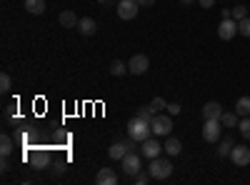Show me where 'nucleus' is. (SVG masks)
Instances as JSON below:
<instances>
[{
    "label": "nucleus",
    "mask_w": 250,
    "mask_h": 185,
    "mask_svg": "<svg viewBox=\"0 0 250 185\" xmlns=\"http://www.w3.org/2000/svg\"><path fill=\"white\" fill-rule=\"evenodd\" d=\"M120 165H123V173H125V175H130V178H133L135 173L143 170V165H140V155H138L135 150H130L128 155H125V158L120 160Z\"/></svg>",
    "instance_id": "4"
},
{
    "label": "nucleus",
    "mask_w": 250,
    "mask_h": 185,
    "mask_svg": "<svg viewBox=\"0 0 250 185\" xmlns=\"http://www.w3.org/2000/svg\"><path fill=\"white\" fill-rule=\"evenodd\" d=\"M220 128H223L220 120H205V125H203V138H205L208 143H220Z\"/></svg>",
    "instance_id": "8"
},
{
    "label": "nucleus",
    "mask_w": 250,
    "mask_h": 185,
    "mask_svg": "<svg viewBox=\"0 0 250 185\" xmlns=\"http://www.w3.org/2000/svg\"><path fill=\"white\" fill-rule=\"evenodd\" d=\"M58 20H60V25H62V28H78V23H80V18H78L73 10H62Z\"/></svg>",
    "instance_id": "14"
},
{
    "label": "nucleus",
    "mask_w": 250,
    "mask_h": 185,
    "mask_svg": "<svg viewBox=\"0 0 250 185\" xmlns=\"http://www.w3.org/2000/svg\"><path fill=\"white\" fill-rule=\"evenodd\" d=\"M230 150H233V140L230 138H223L220 145H218V155L220 158H230Z\"/></svg>",
    "instance_id": "21"
},
{
    "label": "nucleus",
    "mask_w": 250,
    "mask_h": 185,
    "mask_svg": "<svg viewBox=\"0 0 250 185\" xmlns=\"http://www.w3.org/2000/svg\"><path fill=\"white\" fill-rule=\"evenodd\" d=\"M110 73L120 78V75H125V73H130V70H128V65H125L123 60H113V65H110Z\"/></svg>",
    "instance_id": "23"
},
{
    "label": "nucleus",
    "mask_w": 250,
    "mask_h": 185,
    "mask_svg": "<svg viewBox=\"0 0 250 185\" xmlns=\"http://www.w3.org/2000/svg\"><path fill=\"white\" fill-rule=\"evenodd\" d=\"M238 33H240V35H245V38H250V18L238 20Z\"/></svg>",
    "instance_id": "26"
},
{
    "label": "nucleus",
    "mask_w": 250,
    "mask_h": 185,
    "mask_svg": "<svg viewBox=\"0 0 250 185\" xmlns=\"http://www.w3.org/2000/svg\"><path fill=\"white\" fill-rule=\"evenodd\" d=\"M235 113H238V118H248V115H250V98H248V95L238 98V103H235Z\"/></svg>",
    "instance_id": "19"
},
{
    "label": "nucleus",
    "mask_w": 250,
    "mask_h": 185,
    "mask_svg": "<svg viewBox=\"0 0 250 185\" xmlns=\"http://www.w3.org/2000/svg\"><path fill=\"white\" fill-rule=\"evenodd\" d=\"M238 33V20L233 18H223L220 20V25H218V38L220 40H233Z\"/></svg>",
    "instance_id": "6"
},
{
    "label": "nucleus",
    "mask_w": 250,
    "mask_h": 185,
    "mask_svg": "<svg viewBox=\"0 0 250 185\" xmlns=\"http://www.w3.org/2000/svg\"><path fill=\"white\" fill-rule=\"evenodd\" d=\"M148 173L153 180H168L173 175V163L168 158H153L148 165Z\"/></svg>",
    "instance_id": "1"
},
{
    "label": "nucleus",
    "mask_w": 250,
    "mask_h": 185,
    "mask_svg": "<svg viewBox=\"0 0 250 185\" xmlns=\"http://www.w3.org/2000/svg\"><path fill=\"white\" fill-rule=\"evenodd\" d=\"M165 110H168L170 115H178V113H180V105H178V103H168V105H165Z\"/></svg>",
    "instance_id": "31"
},
{
    "label": "nucleus",
    "mask_w": 250,
    "mask_h": 185,
    "mask_svg": "<svg viewBox=\"0 0 250 185\" xmlns=\"http://www.w3.org/2000/svg\"><path fill=\"white\" fill-rule=\"evenodd\" d=\"M10 88H13V80H10V75H8V73H3V75H0V90L8 93Z\"/></svg>",
    "instance_id": "28"
},
{
    "label": "nucleus",
    "mask_w": 250,
    "mask_h": 185,
    "mask_svg": "<svg viewBox=\"0 0 250 185\" xmlns=\"http://www.w3.org/2000/svg\"><path fill=\"white\" fill-rule=\"evenodd\" d=\"M180 3H183V5H193V3H195V0H180Z\"/></svg>",
    "instance_id": "35"
},
{
    "label": "nucleus",
    "mask_w": 250,
    "mask_h": 185,
    "mask_svg": "<svg viewBox=\"0 0 250 185\" xmlns=\"http://www.w3.org/2000/svg\"><path fill=\"white\" fill-rule=\"evenodd\" d=\"M140 8H148V5H155V0H138Z\"/></svg>",
    "instance_id": "33"
},
{
    "label": "nucleus",
    "mask_w": 250,
    "mask_h": 185,
    "mask_svg": "<svg viewBox=\"0 0 250 185\" xmlns=\"http://www.w3.org/2000/svg\"><path fill=\"white\" fill-rule=\"evenodd\" d=\"M128 135L135 138L138 143H143V140H148V138L153 135V128H150V123H148V120L133 118V120L128 123Z\"/></svg>",
    "instance_id": "2"
},
{
    "label": "nucleus",
    "mask_w": 250,
    "mask_h": 185,
    "mask_svg": "<svg viewBox=\"0 0 250 185\" xmlns=\"http://www.w3.org/2000/svg\"><path fill=\"white\" fill-rule=\"evenodd\" d=\"M128 153H130V148L125 145V143H113V145H110V150H108V155H110L113 160H123L125 155H128Z\"/></svg>",
    "instance_id": "15"
},
{
    "label": "nucleus",
    "mask_w": 250,
    "mask_h": 185,
    "mask_svg": "<svg viewBox=\"0 0 250 185\" xmlns=\"http://www.w3.org/2000/svg\"><path fill=\"white\" fill-rule=\"evenodd\" d=\"M220 115H223V105H220V103L210 100V103H205V105H203V118L205 120H220Z\"/></svg>",
    "instance_id": "12"
},
{
    "label": "nucleus",
    "mask_w": 250,
    "mask_h": 185,
    "mask_svg": "<svg viewBox=\"0 0 250 185\" xmlns=\"http://www.w3.org/2000/svg\"><path fill=\"white\" fill-rule=\"evenodd\" d=\"M160 150H163V145L158 143V135H155V138L150 135L148 140L140 143V155H143V158H150V160H153V158L160 155Z\"/></svg>",
    "instance_id": "7"
},
{
    "label": "nucleus",
    "mask_w": 250,
    "mask_h": 185,
    "mask_svg": "<svg viewBox=\"0 0 250 185\" xmlns=\"http://www.w3.org/2000/svg\"><path fill=\"white\" fill-rule=\"evenodd\" d=\"M78 30H80L83 35H95V30H98V23H95L93 18H80Z\"/></svg>",
    "instance_id": "16"
},
{
    "label": "nucleus",
    "mask_w": 250,
    "mask_h": 185,
    "mask_svg": "<svg viewBox=\"0 0 250 185\" xmlns=\"http://www.w3.org/2000/svg\"><path fill=\"white\" fill-rule=\"evenodd\" d=\"M30 165H33L35 170L48 168V165H50V153H48V150H35V153H30Z\"/></svg>",
    "instance_id": "11"
},
{
    "label": "nucleus",
    "mask_w": 250,
    "mask_h": 185,
    "mask_svg": "<svg viewBox=\"0 0 250 185\" xmlns=\"http://www.w3.org/2000/svg\"><path fill=\"white\" fill-rule=\"evenodd\" d=\"M220 123H223L225 128H235L240 120H238V113L233 110V113H223V115H220Z\"/></svg>",
    "instance_id": "22"
},
{
    "label": "nucleus",
    "mask_w": 250,
    "mask_h": 185,
    "mask_svg": "<svg viewBox=\"0 0 250 185\" xmlns=\"http://www.w3.org/2000/svg\"><path fill=\"white\" fill-rule=\"evenodd\" d=\"M238 128H240V135H243L245 140H250V115H248V118H240Z\"/></svg>",
    "instance_id": "24"
},
{
    "label": "nucleus",
    "mask_w": 250,
    "mask_h": 185,
    "mask_svg": "<svg viewBox=\"0 0 250 185\" xmlns=\"http://www.w3.org/2000/svg\"><path fill=\"white\" fill-rule=\"evenodd\" d=\"M138 0H118V5H115V10H118V18H123V20H133L135 15H138Z\"/></svg>",
    "instance_id": "5"
},
{
    "label": "nucleus",
    "mask_w": 250,
    "mask_h": 185,
    "mask_svg": "<svg viewBox=\"0 0 250 185\" xmlns=\"http://www.w3.org/2000/svg\"><path fill=\"white\" fill-rule=\"evenodd\" d=\"M163 150L168 153L170 158H173V155H180V150H183V143H180L178 138H170V135H168V143L163 145Z\"/></svg>",
    "instance_id": "17"
},
{
    "label": "nucleus",
    "mask_w": 250,
    "mask_h": 185,
    "mask_svg": "<svg viewBox=\"0 0 250 185\" xmlns=\"http://www.w3.org/2000/svg\"><path fill=\"white\" fill-rule=\"evenodd\" d=\"M95 183L98 185H115L118 183V175H115L113 168H100L98 175H95Z\"/></svg>",
    "instance_id": "13"
},
{
    "label": "nucleus",
    "mask_w": 250,
    "mask_h": 185,
    "mask_svg": "<svg viewBox=\"0 0 250 185\" xmlns=\"http://www.w3.org/2000/svg\"><path fill=\"white\" fill-rule=\"evenodd\" d=\"M148 68H150V60H148V55H143V53L133 55V58H130V63H128V70H130L133 75H143Z\"/></svg>",
    "instance_id": "9"
},
{
    "label": "nucleus",
    "mask_w": 250,
    "mask_h": 185,
    "mask_svg": "<svg viewBox=\"0 0 250 185\" xmlns=\"http://www.w3.org/2000/svg\"><path fill=\"white\" fill-rule=\"evenodd\" d=\"M230 160L235 163V165H240V168L250 165V148H248V145H233Z\"/></svg>",
    "instance_id": "10"
},
{
    "label": "nucleus",
    "mask_w": 250,
    "mask_h": 185,
    "mask_svg": "<svg viewBox=\"0 0 250 185\" xmlns=\"http://www.w3.org/2000/svg\"><path fill=\"white\" fill-rule=\"evenodd\" d=\"M133 180H135L138 185H145V183H148V180H153V178H150V173L140 170V173H135V175H133Z\"/></svg>",
    "instance_id": "30"
},
{
    "label": "nucleus",
    "mask_w": 250,
    "mask_h": 185,
    "mask_svg": "<svg viewBox=\"0 0 250 185\" xmlns=\"http://www.w3.org/2000/svg\"><path fill=\"white\" fill-rule=\"evenodd\" d=\"M13 138L8 135V133H3V135H0V153H3V158H10L13 155Z\"/></svg>",
    "instance_id": "18"
},
{
    "label": "nucleus",
    "mask_w": 250,
    "mask_h": 185,
    "mask_svg": "<svg viewBox=\"0 0 250 185\" xmlns=\"http://www.w3.org/2000/svg\"><path fill=\"white\" fill-rule=\"evenodd\" d=\"M0 170H3V173H8V170H10V163H8V158H3V165H0Z\"/></svg>",
    "instance_id": "34"
},
{
    "label": "nucleus",
    "mask_w": 250,
    "mask_h": 185,
    "mask_svg": "<svg viewBox=\"0 0 250 185\" xmlns=\"http://www.w3.org/2000/svg\"><path fill=\"white\" fill-rule=\"evenodd\" d=\"M150 128H153V135H158V138H168L170 133H173V115L168 113V115H155L153 118V123H150Z\"/></svg>",
    "instance_id": "3"
},
{
    "label": "nucleus",
    "mask_w": 250,
    "mask_h": 185,
    "mask_svg": "<svg viewBox=\"0 0 250 185\" xmlns=\"http://www.w3.org/2000/svg\"><path fill=\"white\" fill-rule=\"evenodd\" d=\"M135 118H140V120H148V123H153L155 113L150 110V105H145V108H140V110H138V115H135Z\"/></svg>",
    "instance_id": "25"
},
{
    "label": "nucleus",
    "mask_w": 250,
    "mask_h": 185,
    "mask_svg": "<svg viewBox=\"0 0 250 185\" xmlns=\"http://www.w3.org/2000/svg\"><path fill=\"white\" fill-rule=\"evenodd\" d=\"M100 3H115V0H100Z\"/></svg>",
    "instance_id": "36"
},
{
    "label": "nucleus",
    "mask_w": 250,
    "mask_h": 185,
    "mask_svg": "<svg viewBox=\"0 0 250 185\" xmlns=\"http://www.w3.org/2000/svg\"><path fill=\"white\" fill-rule=\"evenodd\" d=\"M165 105H168V103H165V100H163L160 95H155V98H153V103H150V110H153V113L158 115V113H160V110H163Z\"/></svg>",
    "instance_id": "27"
},
{
    "label": "nucleus",
    "mask_w": 250,
    "mask_h": 185,
    "mask_svg": "<svg viewBox=\"0 0 250 185\" xmlns=\"http://www.w3.org/2000/svg\"><path fill=\"white\" fill-rule=\"evenodd\" d=\"M25 10L33 15H43L45 13V0H25Z\"/></svg>",
    "instance_id": "20"
},
{
    "label": "nucleus",
    "mask_w": 250,
    "mask_h": 185,
    "mask_svg": "<svg viewBox=\"0 0 250 185\" xmlns=\"http://www.w3.org/2000/svg\"><path fill=\"white\" fill-rule=\"evenodd\" d=\"M198 5H200V8H213L215 0H198Z\"/></svg>",
    "instance_id": "32"
},
{
    "label": "nucleus",
    "mask_w": 250,
    "mask_h": 185,
    "mask_svg": "<svg viewBox=\"0 0 250 185\" xmlns=\"http://www.w3.org/2000/svg\"><path fill=\"white\" fill-rule=\"evenodd\" d=\"M243 18H248V8L245 5H235L233 8V20H243Z\"/></svg>",
    "instance_id": "29"
}]
</instances>
